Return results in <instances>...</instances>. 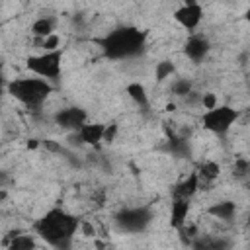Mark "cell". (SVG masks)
<instances>
[{"label": "cell", "mask_w": 250, "mask_h": 250, "mask_svg": "<svg viewBox=\"0 0 250 250\" xmlns=\"http://www.w3.org/2000/svg\"><path fill=\"white\" fill-rule=\"evenodd\" d=\"M33 229L49 246L59 250H68L76 230L80 229V219L64 209L53 207L33 223Z\"/></svg>", "instance_id": "1"}, {"label": "cell", "mask_w": 250, "mask_h": 250, "mask_svg": "<svg viewBox=\"0 0 250 250\" xmlns=\"http://www.w3.org/2000/svg\"><path fill=\"white\" fill-rule=\"evenodd\" d=\"M102 51L105 53V57L109 59H129L135 57L143 51L145 47V33L137 27H117L113 31H109L107 35H104L100 39Z\"/></svg>", "instance_id": "2"}, {"label": "cell", "mask_w": 250, "mask_h": 250, "mask_svg": "<svg viewBox=\"0 0 250 250\" xmlns=\"http://www.w3.org/2000/svg\"><path fill=\"white\" fill-rule=\"evenodd\" d=\"M8 92L25 107L41 109L53 94V86L39 76H18L8 84Z\"/></svg>", "instance_id": "3"}, {"label": "cell", "mask_w": 250, "mask_h": 250, "mask_svg": "<svg viewBox=\"0 0 250 250\" xmlns=\"http://www.w3.org/2000/svg\"><path fill=\"white\" fill-rule=\"evenodd\" d=\"M25 66L29 72H33L35 76L51 82V80H59L61 72H62V51H43L37 55H29L25 61Z\"/></svg>", "instance_id": "4"}, {"label": "cell", "mask_w": 250, "mask_h": 250, "mask_svg": "<svg viewBox=\"0 0 250 250\" xmlns=\"http://www.w3.org/2000/svg\"><path fill=\"white\" fill-rule=\"evenodd\" d=\"M238 117H240L238 109H234L232 105H225V104L221 105L219 104L217 107L207 109V111L201 113V125L209 133L221 137V135H227L232 129V125L236 123Z\"/></svg>", "instance_id": "5"}, {"label": "cell", "mask_w": 250, "mask_h": 250, "mask_svg": "<svg viewBox=\"0 0 250 250\" xmlns=\"http://www.w3.org/2000/svg\"><path fill=\"white\" fill-rule=\"evenodd\" d=\"M152 221V211L148 207H125L115 215V225L123 232H143Z\"/></svg>", "instance_id": "6"}, {"label": "cell", "mask_w": 250, "mask_h": 250, "mask_svg": "<svg viewBox=\"0 0 250 250\" xmlns=\"http://www.w3.org/2000/svg\"><path fill=\"white\" fill-rule=\"evenodd\" d=\"M174 20H176L184 29H188L189 33H195V29L199 27V23H201V20H203V6L197 4V2L182 4V6L174 12Z\"/></svg>", "instance_id": "7"}, {"label": "cell", "mask_w": 250, "mask_h": 250, "mask_svg": "<svg viewBox=\"0 0 250 250\" xmlns=\"http://www.w3.org/2000/svg\"><path fill=\"white\" fill-rule=\"evenodd\" d=\"M55 123L64 129V131H70V133H76L86 121V113L84 109L80 107H64V109H59L55 113Z\"/></svg>", "instance_id": "8"}, {"label": "cell", "mask_w": 250, "mask_h": 250, "mask_svg": "<svg viewBox=\"0 0 250 250\" xmlns=\"http://www.w3.org/2000/svg\"><path fill=\"white\" fill-rule=\"evenodd\" d=\"M209 49H211V43H209V39H207L205 35H201V33H191V35L188 37L186 45H184V55H186L191 62H199V61H203V59L207 57Z\"/></svg>", "instance_id": "9"}, {"label": "cell", "mask_w": 250, "mask_h": 250, "mask_svg": "<svg viewBox=\"0 0 250 250\" xmlns=\"http://www.w3.org/2000/svg\"><path fill=\"white\" fill-rule=\"evenodd\" d=\"M104 135H105V125L102 123H84L74 133V137L82 145H98L100 141H104Z\"/></svg>", "instance_id": "10"}, {"label": "cell", "mask_w": 250, "mask_h": 250, "mask_svg": "<svg viewBox=\"0 0 250 250\" xmlns=\"http://www.w3.org/2000/svg\"><path fill=\"white\" fill-rule=\"evenodd\" d=\"M195 174H197V178H199V188H201V189H207V188H211V186L219 180V176H221V166H219L215 160H203V162L199 164V168L195 170Z\"/></svg>", "instance_id": "11"}, {"label": "cell", "mask_w": 250, "mask_h": 250, "mask_svg": "<svg viewBox=\"0 0 250 250\" xmlns=\"http://www.w3.org/2000/svg\"><path fill=\"white\" fill-rule=\"evenodd\" d=\"M189 215V199H180V197H172V205H170V223L174 229H182L188 221Z\"/></svg>", "instance_id": "12"}, {"label": "cell", "mask_w": 250, "mask_h": 250, "mask_svg": "<svg viewBox=\"0 0 250 250\" xmlns=\"http://www.w3.org/2000/svg\"><path fill=\"white\" fill-rule=\"evenodd\" d=\"M55 27H57V18H53V16H39L31 23V35H35L39 39V43H41L47 37L55 35Z\"/></svg>", "instance_id": "13"}, {"label": "cell", "mask_w": 250, "mask_h": 250, "mask_svg": "<svg viewBox=\"0 0 250 250\" xmlns=\"http://www.w3.org/2000/svg\"><path fill=\"white\" fill-rule=\"evenodd\" d=\"M199 189H201V188H199V178H197L195 172H191L188 178H184V180L174 188L172 197H180V199H189V201H191V197H193Z\"/></svg>", "instance_id": "14"}, {"label": "cell", "mask_w": 250, "mask_h": 250, "mask_svg": "<svg viewBox=\"0 0 250 250\" xmlns=\"http://www.w3.org/2000/svg\"><path fill=\"white\" fill-rule=\"evenodd\" d=\"M207 213H209L213 219L221 221V223H229V221H232V217L236 215V203H234V201H229V199L217 201V203H213V205L207 209Z\"/></svg>", "instance_id": "15"}, {"label": "cell", "mask_w": 250, "mask_h": 250, "mask_svg": "<svg viewBox=\"0 0 250 250\" xmlns=\"http://www.w3.org/2000/svg\"><path fill=\"white\" fill-rule=\"evenodd\" d=\"M8 246V250H35V238L31 234H23V232H16L10 238H6L4 242Z\"/></svg>", "instance_id": "16"}, {"label": "cell", "mask_w": 250, "mask_h": 250, "mask_svg": "<svg viewBox=\"0 0 250 250\" xmlns=\"http://www.w3.org/2000/svg\"><path fill=\"white\" fill-rule=\"evenodd\" d=\"M127 96L139 105V107H146L148 105V94L145 90V86L141 82H131L127 86Z\"/></svg>", "instance_id": "17"}, {"label": "cell", "mask_w": 250, "mask_h": 250, "mask_svg": "<svg viewBox=\"0 0 250 250\" xmlns=\"http://www.w3.org/2000/svg\"><path fill=\"white\" fill-rule=\"evenodd\" d=\"M172 72H174V64H172V62L162 61V62L156 64V78H158V80H166Z\"/></svg>", "instance_id": "18"}, {"label": "cell", "mask_w": 250, "mask_h": 250, "mask_svg": "<svg viewBox=\"0 0 250 250\" xmlns=\"http://www.w3.org/2000/svg\"><path fill=\"white\" fill-rule=\"evenodd\" d=\"M115 133H117V125L111 123V125H105V135H104V141L105 143H111L115 139Z\"/></svg>", "instance_id": "19"}, {"label": "cell", "mask_w": 250, "mask_h": 250, "mask_svg": "<svg viewBox=\"0 0 250 250\" xmlns=\"http://www.w3.org/2000/svg\"><path fill=\"white\" fill-rule=\"evenodd\" d=\"M244 16H246V20H248V23H250V6H248V10H246V14H244Z\"/></svg>", "instance_id": "20"}, {"label": "cell", "mask_w": 250, "mask_h": 250, "mask_svg": "<svg viewBox=\"0 0 250 250\" xmlns=\"http://www.w3.org/2000/svg\"><path fill=\"white\" fill-rule=\"evenodd\" d=\"M223 250H232V248H223Z\"/></svg>", "instance_id": "21"}]
</instances>
